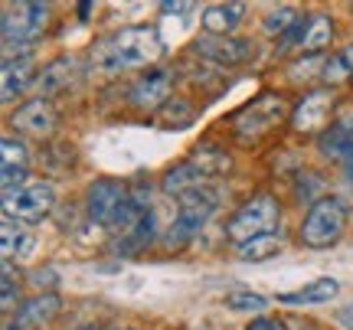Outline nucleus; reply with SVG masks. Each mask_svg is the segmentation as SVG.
Instances as JSON below:
<instances>
[{"label": "nucleus", "instance_id": "ddd939ff", "mask_svg": "<svg viewBox=\"0 0 353 330\" xmlns=\"http://www.w3.org/2000/svg\"><path fill=\"white\" fill-rule=\"evenodd\" d=\"M33 76H37V65L33 59L20 52V56H10L3 69H0V85H3V102H13L17 95H23L30 85H33Z\"/></svg>", "mask_w": 353, "mask_h": 330}, {"label": "nucleus", "instance_id": "7c9ffc66", "mask_svg": "<svg viewBox=\"0 0 353 330\" xmlns=\"http://www.w3.org/2000/svg\"><path fill=\"white\" fill-rule=\"evenodd\" d=\"M167 13H174V10H190V3H161Z\"/></svg>", "mask_w": 353, "mask_h": 330}, {"label": "nucleus", "instance_id": "393cba45", "mask_svg": "<svg viewBox=\"0 0 353 330\" xmlns=\"http://www.w3.org/2000/svg\"><path fill=\"white\" fill-rule=\"evenodd\" d=\"M321 76L327 79L330 85L353 76V43H350V46H343L337 56H330L327 63H324V69H321Z\"/></svg>", "mask_w": 353, "mask_h": 330}, {"label": "nucleus", "instance_id": "a878e982", "mask_svg": "<svg viewBox=\"0 0 353 330\" xmlns=\"http://www.w3.org/2000/svg\"><path fill=\"white\" fill-rule=\"evenodd\" d=\"M223 305H226L229 311H245V314H259V311H265V307H268V298H262L259 291H229Z\"/></svg>", "mask_w": 353, "mask_h": 330}, {"label": "nucleus", "instance_id": "c756f323", "mask_svg": "<svg viewBox=\"0 0 353 330\" xmlns=\"http://www.w3.org/2000/svg\"><path fill=\"white\" fill-rule=\"evenodd\" d=\"M337 320H341V327L353 330V305H350V307H341V314H337Z\"/></svg>", "mask_w": 353, "mask_h": 330}, {"label": "nucleus", "instance_id": "4468645a", "mask_svg": "<svg viewBox=\"0 0 353 330\" xmlns=\"http://www.w3.org/2000/svg\"><path fill=\"white\" fill-rule=\"evenodd\" d=\"M59 298L56 294H37L33 301H26L20 311H17V318L7 324V330H33V327H43V324H50L56 314H59Z\"/></svg>", "mask_w": 353, "mask_h": 330}, {"label": "nucleus", "instance_id": "1a4fd4ad", "mask_svg": "<svg viewBox=\"0 0 353 330\" xmlns=\"http://www.w3.org/2000/svg\"><path fill=\"white\" fill-rule=\"evenodd\" d=\"M131 200V193L118 183V180H108L101 177L88 187V196H85V209H88V223L99 229H112L114 216L121 213V206Z\"/></svg>", "mask_w": 353, "mask_h": 330}, {"label": "nucleus", "instance_id": "2f4dec72", "mask_svg": "<svg viewBox=\"0 0 353 330\" xmlns=\"http://www.w3.org/2000/svg\"><path fill=\"white\" fill-rule=\"evenodd\" d=\"M82 330H99V327H82Z\"/></svg>", "mask_w": 353, "mask_h": 330}, {"label": "nucleus", "instance_id": "bb28decb", "mask_svg": "<svg viewBox=\"0 0 353 330\" xmlns=\"http://www.w3.org/2000/svg\"><path fill=\"white\" fill-rule=\"evenodd\" d=\"M298 23H301V20H298V10H294V7H275V10L265 17V33H272V37L281 33V37H285V33H291Z\"/></svg>", "mask_w": 353, "mask_h": 330}, {"label": "nucleus", "instance_id": "9d476101", "mask_svg": "<svg viewBox=\"0 0 353 330\" xmlns=\"http://www.w3.org/2000/svg\"><path fill=\"white\" fill-rule=\"evenodd\" d=\"M170 92H174V72L164 65H154L131 85V105L141 112H154L170 99Z\"/></svg>", "mask_w": 353, "mask_h": 330}, {"label": "nucleus", "instance_id": "b1692460", "mask_svg": "<svg viewBox=\"0 0 353 330\" xmlns=\"http://www.w3.org/2000/svg\"><path fill=\"white\" fill-rule=\"evenodd\" d=\"M278 252H281V239L278 236H259L252 242H242L236 255H239L242 262H262V258H272Z\"/></svg>", "mask_w": 353, "mask_h": 330}, {"label": "nucleus", "instance_id": "c85d7f7f", "mask_svg": "<svg viewBox=\"0 0 353 330\" xmlns=\"http://www.w3.org/2000/svg\"><path fill=\"white\" fill-rule=\"evenodd\" d=\"M245 330H291L281 318H252L245 324Z\"/></svg>", "mask_w": 353, "mask_h": 330}, {"label": "nucleus", "instance_id": "0eeeda50", "mask_svg": "<svg viewBox=\"0 0 353 330\" xmlns=\"http://www.w3.org/2000/svg\"><path fill=\"white\" fill-rule=\"evenodd\" d=\"M56 206V190L46 180H37V183H26L17 193H7L3 196V216L17 219V223H39L46 219Z\"/></svg>", "mask_w": 353, "mask_h": 330}, {"label": "nucleus", "instance_id": "f3484780", "mask_svg": "<svg viewBox=\"0 0 353 330\" xmlns=\"http://www.w3.org/2000/svg\"><path fill=\"white\" fill-rule=\"evenodd\" d=\"M321 151L337 161H353V114H341L321 134Z\"/></svg>", "mask_w": 353, "mask_h": 330}, {"label": "nucleus", "instance_id": "cd10ccee", "mask_svg": "<svg viewBox=\"0 0 353 330\" xmlns=\"http://www.w3.org/2000/svg\"><path fill=\"white\" fill-rule=\"evenodd\" d=\"M17 301H20V291H17V285H13L10 262H3V311H13Z\"/></svg>", "mask_w": 353, "mask_h": 330}, {"label": "nucleus", "instance_id": "473e14b6", "mask_svg": "<svg viewBox=\"0 0 353 330\" xmlns=\"http://www.w3.org/2000/svg\"><path fill=\"white\" fill-rule=\"evenodd\" d=\"M196 330H200V327H196Z\"/></svg>", "mask_w": 353, "mask_h": 330}, {"label": "nucleus", "instance_id": "f03ea898", "mask_svg": "<svg viewBox=\"0 0 353 330\" xmlns=\"http://www.w3.org/2000/svg\"><path fill=\"white\" fill-rule=\"evenodd\" d=\"M229 167H232V161H229L226 151H219V147H203V151H196L193 157H187V161H180V164H174L167 170L164 180H161V190L180 196L183 190H193V187L210 183V177L229 174Z\"/></svg>", "mask_w": 353, "mask_h": 330}, {"label": "nucleus", "instance_id": "9b49d317", "mask_svg": "<svg viewBox=\"0 0 353 330\" xmlns=\"http://www.w3.org/2000/svg\"><path fill=\"white\" fill-rule=\"evenodd\" d=\"M330 108H334V92L327 89L307 92L298 102V108L291 112V127L298 134H314L330 121Z\"/></svg>", "mask_w": 353, "mask_h": 330}, {"label": "nucleus", "instance_id": "6ab92c4d", "mask_svg": "<svg viewBox=\"0 0 353 330\" xmlns=\"http://www.w3.org/2000/svg\"><path fill=\"white\" fill-rule=\"evenodd\" d=\"M337 291H341V285L334 278H314L298 291L278 294V301L281 305H327L330 298H337Z\"/></svg>", "mask_w": 353, "mask_h": 330}, {"label": "nucleus", "instance_id": "423d86ee", "mask_svg": "<svg viewBox=\"0 0 353 330\" xmlns=\"http://www.w3.org/2000/svg\"><path fill=\"white\" fill-rule=\"evenodd\" d=\"M216 206H219V187H213V183H203V187L180 193L176 196V223H174L176 239H190L193 232H200L206 226V219L216 213Z\"/></svg>", "mask_w": 353, "mask_h": 330}, {"label": "nucleus", "instance_id": "2eb2a0df", "mask_svg": "<svg viewBox=\"0 0 353 330\" xmlns=\"http://www.w3.org/2000/svg\"><path fill=\"white\" fill-rule=\"evenodd\" d=\"M196 52L219 65H236L252 56V46L245 39H232V37H206L196 43Z\"/></svg>", "mask_w": 353, "mask_h": 330}, {"label": "nucleus", "instance_id": "6e6552de", "mask_svg": "<svg viewBox=\"0 0 353 330\" xmlns=\"http://www.w3.org/2000/svg\"><path fill=\"white\" fill-rule=\"evenodd\" d=\"M281 118H285V102L278 95H272V92H265V95L252 99L242 112H236L232 127H236V134L242 141H255V138H262L268 127H275Z\"/></svg>", "mask_w": 353, "mask_h": 330}, {"label": "nucleus", "instance_id": "39448f33", "mask_svg": "<svg viewBox=\"0 0 353 330\" xmlns=\"http://www.w3.org/2000/svg\"><path fill=\"white\" fill-rule=\"evenodd\" d=\"M50 23V3H17V7H7L3 10V46L7 50H26L33 46L43 30Z\"/></svg>", "mask_w": 353, "mask_h": 330}, {"label": "nucleus", "instance_id": "4be33fe9", "mask_svg": "<svg viewBox=\"0 0 353 330\" xmlns=\"http://www.w3.org/2000/svg\"><path fill=\"white\" fill-rule=\"evenodd\" d=\"M334 37V23H330V17L324 13H314V17H307L304 20V33H301V43H298V50L304 52H317L324 50Z\"/></svg>", "mask_w": 353, "mask_h": 330}, {"label": "nucleus", "instance_id": "a211bd4d", "mask_svg": "<svg viewBox=\"0 0 353 330\" xmlns=\"http://www.w3.org/2000/svg\"><path fill=\"white\" fill-rule=\"evenodd\" d=\"M76 82V63L72 59H56L43 69V76L37 79V92L39 99H50L59 92H69V85Z\"/></svg>", "mask_w": 353, "mask_h": 330}, {"label": "nucleus", "instance_id": "dca6fc26", "mask_svg": "<svg viewBox=\"0 0 353 330\" xmlns=\"http://www.w3.org/2000/svg\"><path fill=\"white\" fill-rule=\"evenodd\" d=\"M0 154H3V174H0V180H3V196L7 193H17L20 187H26V147L20 144V141L13 138H3L0 141Z\"/></svg>", "mask_w": 353, "mask_h": 330}, {"label": "nucleus", "instance_id": "f257e3e1", "mask_svg": "<svg viewBox=\"0 0 353 330\" xmlns=\"http://www.w3.org/2000/svg\"><path fill=\"white\" fill-rule=\"evenodd\" d=\"M164 56V39L154 26H125L121 33H114L112 39H105L99 50H95V59L99 65H105L108 72H118V69H138V65H154Z\"/></svg>", "mask_w": 353, "mask_h": 330}, {"label": "nucleus", "instance_id": "412c9836", "mask_svg": "<svg viewBox=\"0 0 353 330\" xmlns=\"http://www.w3.org/2000/svg\"><path fill=\"white\" fill-rule=\"evenodd\" d=\"M0 236H3V255L13 258V255H30L33 252V232L26 229V223H17V219L3 216V226H0Z\"/></svg>", "mask_w": 353, "mask_h": 330}, {"label": "nucleus", "instance_id": "aec40b11", "mask_svg": "<svg viewBox=\"0 0 353 330\" xmlns=\"http://www.w3.org/2000/svg\"><path fill=\"white\" fill-rule=\"evenodd\" d=\"M242 13H245L242 3H213V7L203 10V30L210 37H226V33H232L239 26Z\"/></svg>", "mask_w": 353, "mask_h": 330}, {"label": "nucleus", "instance_id": "7ed1b4c3", "mask_svg": "<svg viewBox=\"0 0 353 330\" xmlns=\"http://www.w3.org/2000/svg\"><path fill=\"white\" fill-rule=\"evenodd\" d=\"M278 216H281V209H278L275 196L259 193V196H252L249 203H242L239 209L232 213V219L226 223V236L236 242V245L252 242V239H259V236H275Z\"/></svg>", "mask_w": 353, "mask_h": 330}, {"label": "nucleus", "instance_id": "20e7f679", "mask_svg": "<svg viewBox=\"0 0 353 330\" xmlns=\"http://www.w3.org/2000/svg\"><path fill=\"white\" fill-rule=\"evenodd\" d=\"M347 229V206L337 196L317 200L301 223V242L307 249H327L343 236Z\"/></svg>", "mask_w": 353, "mask_h": 330}, {"label": "nucleus", "instance_id": "f8f14e48", "mask_svg": "<svg viewBox=\"0 0 353 330\" xmlns=\"http://www.w3.org/2000/svg\"><path fill=\"white\" fill-rule=\"evenodd\" d=\"M10 125L17 127L20 134L46 138L52 127H56V108H52L50 99H33V102L20 105V108L10 114Z\"/></svg>", "mask_w": 353, "mask_h": 330}, {"label": "nucleus", "instance_id": "5701e85b", "mask_svg": "<svg viewBox=\"0 0 353 330\" xmlns=\"http://www.w3.org/2000/svg\"><path fill=\"white\" fill-rule=\"evenodd\" d=\"M154 232H157V219H154V213H148L125 239H118V252H141V249H148L154 242Z\"/></svg>", "mask_w": 353, "mask_h": 330}]
</instances>
